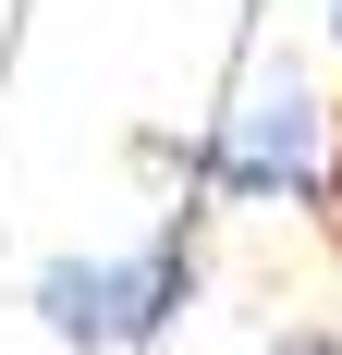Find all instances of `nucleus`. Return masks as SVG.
<instances>
[{
	"label": "nucleus",
	"mask_w": 342,
	"mask_h": 355,
	"mask_svg": "<svg viewBox=\"0 0 342 355\" xmlns=\"http://www.w3.org/2000/svg\"><path fill=\"white\" fill-rule=\"evenodd\" d=\"M183 294H196V245L159 233V245H135V257H49V270H37V319L62 331V343H86V355H123V343H147V331H171Z\"/></svg>",
	"instance_id": "nucleus-1"
},
{
	"label": "nucleus",
	"mask_w": 342,
	"mask_h": 355,
	"mask_svg": "<svg viewBox=\"0 0 342 355\" xmlns=\"http://www.w3.org/2000/svg\"><path fill=\"white\" fill-rule=\"evenodd\" d=\"M220 196H330V110L306 86L244 98L220 135Z\"/></svg>",
	"instance_id": "nucleus-2"
},
{
	"label": "nucleus",
	"mask_w": 342,
	"mask_h": 355,
	"mask_svg": "<svg viewBox=\"0 0 342 355\" xmlns=\"http://www.w3.org/2000/svg\"><path fill=\"white\" fill-rule=\"evenodd\" d=\"M330 209H342V123H330Z\"/></svg>",
	"instance_id": "nucleus-3"
},
{
	"label": "nucleus",
	"mask_w": 342,
	"mask_h": 355,
	"mask_svg": "<svg viewBox=\"0 0 342 355\" xmlns=\"http://www.w3.org/2000/svg\"><path fill=\"white\" fill-rule=\"evenodd\" d=\"M294 355H342V343H294Z\"/></svg>",
	"instance_id": "nucleus-4"
}]
</instances>
